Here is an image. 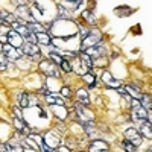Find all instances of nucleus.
<instances>
[{
  "instance_id": "obj_1",
  "label": "nucleus",
  "mask_w": 152,
  "mask_h": 152,
  "mask_svg": "<svg viewBox=\"0 0 152 152\" xmlns=\"http://www.w3.org/2000/svg\"><path fill=\"white\" fill-rule=\"evenodd\" d=\"M99 43H102V41H100V32L96 31V29H93V31H90V35L82 40L81 50H82V52H85L87 49H90L93 46H97Z\"/></svg>"
},
{
  "instance_id": "obj_2",
  "label": "nucleus",
  "mask_w": 152,
  "mask_h": 152,
  "mask_svg": "<svg viewBox=\"0 0 152 152\" xmlns=\"http://www.w3.org/2000/svg\"><path fill=\"white\" fill-rule=\"evenodd\" d=\"M40 70H41L44 75H47V76H52V78H58V76H59V69H58V66L53 64L50 59H44V61L40 62Z\"/></svg>"
},
{
  "instance_id": "obj_3",
  "label": "nucleus",
  "mask_w": 152,
  "mask_h": 152,
  "mask_svg": "<svg viewBox=\"0 0 152 152\" xmlns=\"http://www.w3.org/2000/svg\"><path fill=\"white\" fill-rule=\"evenodd\" d=\"M2 53L8 58V61H17V59H20L23 56L21 49H15V47H12L9 44L2 46Z\"/></svg>"
},
{
  "instance_id": "obj_4",
  "label": "nucleus",
  "mask_w": 152,
  "mask_h": 152,
  "mask_svg": "<svg viewBox=\"0 0 152 152\" xmlns=\"http://www.w3.org/2000/svg\"><path fill=\"white\" fill-rule=\"evenodd\" d=\"M125 137H126V140H128L129 143H132L135 148L140 146L142 142H143V137L140 135V132H138L137 129H134V128H128V129H126L125 131Z\"/></svg>"
},
{
  "instance_id": "obj_5",
  "label": "nucleus",
  "mask_w": 152,
  "mask_h": 152,
  "mask_svg": "<svg viewBox=\"0 0 152 152\" xmlns=\"http://www.w3.org/2000/svg\"><path fill=\"white\" fill-rule=\"evenodd\" d=\"M21 52L23 55H29L32 59H40V55H41L37 44H32V43H24L21 46Z\"/></svg>"
},
{
  "instance_id": "obj_6",
  "label": "nucleus",
  "mask_w": 152,
  "mask_h": 152,
  "mask_svg": "<svg viewBox=\"0 0 152 152\" xmlns=\"http://www.w3.org/2000/svg\"><path fill=\"white\" fill-rule=\"evenodd\" d=\"M8 43H9V46H12V47H15V49H20L21 46H23V38L15 32V31H8Z\"/></svg>"
},
{
  "instance_id": "obj_7",
  "label": "nucleus",
  "mask_w": 152,
  "mask_h": 152,
  "mask_svg": "<svg viewBox=\"0 0 152 152\" xmlns=\"http://www.w3.org/2000/svg\"><path fill=\"white\" fill-rule=\"evenodd\" d=\"M84 53H87L90 58H100V56L105 55V49H104L102 43H99L97 46H93V47H90V49H87Z\"/></svg>"
},
{
  "instance_id": "obj_8",
  "label": "nucleus",
  "mask_w": 152,
  "mask_h": 152,
  "mask_svg": "<svg viewBox=\"0 0 152 152\" xmlns=\"http://www.w3.org/2000/svg\"><path fill=\"white\" fill-rule=\"evenodd\" d=\"M110 146L104 140H93L88 146V152H100V151H107Z\"/></svg>"
},
{
  "instance_id": "obj_9",
  "label": "nucleus",
  "mask_w": 152,
  "mask_h": 152,
  "mask_svg": "<svg viewBox=\"0 0 152 152\" xmlns=\"http://www.w3.org/2000/svg\"><path fill=\"white\" fill-rule=\"evenodd\" d=\"M102 81H104V84H107L108 87H111V88H119L120 87V81L119 79H116L113 75H110L108 72H105L104 73V76H102Z\"/></svg>"
},
{
  "instance_id": "obj_10",
  "label": "nucleus",
  "mask_w": 152,
  "mask_h": 152,
  "mask_svg": "<svg viewBox=\"0 0 152 152\" xmlns=\"http://www.w3.org/2000/svg\"><path fill=\"white\" fill-rule=\"evenodd\" d=\"M76 97H78V102L84 107H88L90 105V97H88V93L87 90H84V88H81V90H78V93H76Z\"/></svg>"
},
{
  "instance_id": "obj_11",
  "label": "nucleus",
  "mask_w": 152,
  "mask_h": 152,
  "mask_svg": "<svg viewBox=\"0 0 152 152\" xmlns=\"http://www.w3.org/2000/svg\"><path fill=\"white\" fill-rule=\"evenodd\" d=\"M46 102L49 105H58V107H64V104H66L61 96H52V94L46 96Z\"/></svg>"
},
{
  "instance_id": "obj_12",
  "label": "nucleus",
  "mask_w": 152,
  "mask_h": 152,
  "mask_svg": "<svg viewBox=\"0 0 152 152\" xmlns=\"http://www.w3.org/2000/svg\"><path fill=\"white\" fill-rule=\"evenodd\" d=\"M82 126H84V131L87 132V135L88 137H94L96 135V132H97V128L94 126V123L93 122H82Z\"/></svg>"
},
{
  "instance_id": "obj_13",
  "label": "nucleus",
  "mask_w": 152,
  "mask_h": 152,
  "mask_svg": "<svg viewBox=\"0 0 152 152\" xmlns=\"http://www.w3.org/2000/svg\"><path fill=\"white\" fill-rule=\"evenodd\" d=\"M140 135L142 137H146L148 140H151L152 138V132H151V122H143L142 126H140Z\"/></svg>"
},
{
  "instance_id": "obj_14",
  "label": "nucleus",
  "mask_w": 152,
  "mask_h": 152,
  "mask_svg": "<svg viewBox=\"0 0 152 152\" xmlns=\"http://www.w3.org/2000/svg\"><path fill=\"white\" fill-rule=\"evenodd\" d=\"M26 28L31 31V32H34V34H43L46 29H44V26L41 23H37V21H32V23H26Z\"/></svg>"
},
{
  "instance_id": "obj_15",
  "label": "nucleus",
  "mask_w": 152,
  "mask_h": 152,
  "mask_svg": "<svg viewBox=\"0 0 152 152\" xmlns=\"http://www.w3.org/2000/svg\"><path fill=\"white\" fill-rule=\"evenodd\" d=\"M37 35V41L43 44V46H52V38H50L49 34L43 32V34H35Z\"/></svg>"
},
{
  "instance_id": "obj_16",
  "label": "nucleus",
  "mask_w": 152,
  "mask_h": 152,
  "mask_svg": "<svg viewBox=\"0 0 152 152\" xmlns=\"http://www.w3.org/2000/svg\"><path fill=\"white\" fill-rule=\"evenodd\" d=\"M17 99H18V105L21 108H28L29 107V94L28 93H24V91L17 93Z\"/></svg>"
},
{
  "instance_id": "obj_17",
  "label": "nucleus",
  "mask_w": 152,
  "mask_h": 152,
  "mask_svg": "<svg viewBox=\"0 0 152 152\" xmlns=\"http://www.w3.org/2000/svg\"><path fill=\"white\" fill-rule=\"evenodd\" d=\"M81 56V62H82V67L85 69V70H91V67H93V61H91V58L88 56L87 53H81L79 55Z\"/></svg>"
},
{
  "instance_id": "obj_18",
  "label": "nucleus",
  "mask_w": 152,
  "mask_h": 152,
  "mask_svg": "<svg viewBox=\"0 0 152 152\" xmlns=\"http://www.w3.org/2000/svg\"><path fill=\"white\" fill-rule=\"evenodd\" d=\"M126 93H129L131 96H132V99H138V97H142V93H140V90H138V87H135V85H126Z\"/></svg>"
},
{
  "instance_id": "obj_19",
  "label": "nucleus",
  "mask_w": 152,
  "mask_h": 152,
  "mask_svg": "<svg viewBox=\"0 0 152 152\" xmlns=\"http://www.w3.org/2000/svg\"><path fill=\"white\" fill-rule=\"evenodd\" d=\"M49 59L53 62V64H56V66H59L61 64V61L64 59L61 56V53H58V52H55V50H50L49 52Z\"/></svg>"
},
{
  "instance_id": "obj_20",
  "label": "nucleus",
  "mask_w": 152,
  "mask_h": 152,
  "mask_svg": "<svg viewBox=\"0 0 152 152\" xmlns=\"http://www.w3.org/2000/svg\"><path fill=\"white\" fill-rule=\"evenodd\" d=\"M140 99H142L140 100V107L148 110V111H151V96L149 94H142Z\"/></svg>"
},
{
  "instance_id": "obj_21",
  "label": "nucleus",
  "mask_w": 152,
  "mask_h": 152,
  "mask_svg": "<svg viewBox=\"0 0 152 152\" xmlns=\"http://www.w3.org/2000/svg\"><path fill=\"white\" fill-rule=\"evenodd\" d=\"M58 11H59V14H61V20H70L72 18V14L66 9V6L64 5H58Z\"/></svg>"
},
{
  "instance_id": "obj_22",
  "label": "nucleus",
  "mask_w": 152,
  "mask_h": 152,
  "mask_svg": "<svg viewBox=\"0 0 152 152\" xmlns=\"http://www.w3.org/2000/svg\"><path fill=\"white\" fill-rule=\"evenodd\" d=\"M82 18L87 20L90 24H96V17L93 15L91 11H84V12H82Z\"/></svg>"
},
{
  "instance_id": "obj_23",
  "label": "nucleus",
  "mask_w": 152,
  "mask_h": 152,
  "mask_svg": "<svg viewBox=\"0 0 152 152\" xmlns=\"http://www.w3.org/2000/svg\"><path fill=\"white\" fill-rule=\"evenodd\" d=\"M84 81L90 85V87H94V85L99 84V81H94V76H93L91 73H85V75H84Z\"/></svg>"
},
{
  "instance_id": "obj_24",
  "label": "nucleus",
  "mask_w": 152,
  "mask_h": 152,
  "mask_svg": "<svg viewBox=\"0 0 152 152\" xmlns=\"http://www.w3.org/2000/svg\"><path fill=\"white\" fill-rule=\"evenodd\" d=\"M52 111L56 114L59 119H64V117H66V114H67V111L64 110V107H61V110H59L58 105H52Z\"/></svg>"
},
{
  "instance_id": "obj_25",
  "label": "nucleus",
  "mask_w": 152,
  "mask_h": 152,
  "mask_svg": "<svg viewBox=\"0 0 152 152\" xmlns=\"http://www.w3.org/2000/svg\"><path fill=\"white\" fill-rule=\"evenodd\" d=\"M122 148H123L125 152H137V148L132 143H129L128 140H123L122 142Z\"/></svg>"
},
{
  "instance_id": "obj_26",
  "label": "nucleus",
  "mask_w": 152,
  "mask_h": 152,
  "mask_svg": "<svg viewBox=\"0 0 152 152\" xmlns=\"http://www.w3.org/2000/svg\"><path fill=\"white\" fill-rule=\"evenodd\" d=\"M59 66H61V70H62V72H66V73H70V72L73 70L72 66H70V62H69L67 59H62Z\"/></svg>"
},
{
  "instance_id": "obj_27",
  "label": "nucleus",
  "mask_w": 152,
  "mask_h": 152,
  "mask_svg": "<svg viewBox=\"0 0 152 152\" xmlns=\"http://www.w3.org/2000/svg\"><path fill=\"white\" fill-rule=\"evenodd\" d=\"M6 67H8V58L3 53H0V70H6Z\"/></svg>"
},
{
  "instance_id": "obj_28",
  "label": "nucleus",
  "mask_w": 152,
  "mask_h": 152,
  "mask_svg": "<svg viewBox=\"0 0 152 152\" xmlns=\"http://www.w3.org/2000/svg\"><path fill=\"white\" fill-rule=\"evenodd\" d=\"M84 2H62L61 5H70L69 8H73V9H78L79 5H82Z\"/></svg>"
},
{
  "instance_id": "obj_29",
  "label": "nucleus",
  "mask_w": 152,
  "mask_h": 152,
  "mask_svg": "<svg viewBox=\"0 0 152 152\" xmlns=\"http://www.w3.org/2000/svg\"><path fill=\"white\" fill-rule=\"evenodd\" d=\"M78 29H79V34H81V37H82V40H84V38H87L88 35H90V31L85 29V28H82V26H78Z\"/></svg>"
},
{
  "instance_id": "obj_30",
  "label": "nucleus",
  "mask_w": 152,
  "mask_h": 152,
  "mask_svg": "<svg viewBox=\"0 0 152 152\" xmlns=\"http://www.w3.org/2000/svg\"><path fill=\"white\" fill-rule=\"evenodd\" d=\"M61 94L64 96V97H70V96H72L70 88H69V87H62V88H61Z\"/></svg>"
},
{
  "instance_id": "obj_31",
  "label": "nucleus",
  "mask_w": 152,
  "mask_h": 152,
  "mask_svg": "<svg viewBox=\"0 0 152 152\" xmlns=\"http://www.w3.org/2000/svg\"><path fill=\"white\" fill-rule=\"evenodd\" d=\"M12 110H14V113H15V117H17V119H23V117H21V111H20V108H18V107H14Z\"/></svg>"
},
{
  "instance_id": "obj_32",
  "label": "nucleus",
  "mask_w": 152,
  "mask_h": 152,
  "mask_svg": "<svg viewBox=\"0 0 152 152\" xmlns=\"http://www.w3.org/2000/svg\"><path fill=\"white\" fill-rule=\"evenodd\" d=\"M131 105H132V108L140 107V100H138V99H131Z\"/></svg>"
},
{
  "instance_id": "obj_33",
  "label": "nucleus",
  "mask_w": 152,
  "mask_h": 152,
  "mask_svg": "<svg viewBox=\"0 0 152 152\" xmlns=\"http://www.w3.org/2000/svg\"><path fill=\"white\" fill-rule=\"evenodd\" d=\"M56 152H70V149H69L67 146H59Z\"/></svg>"
},
{
  "instance_id": "obj_34",
  "label": "nucleus",
  "mask_w": 152,
  "mask_h": 152,
  "mask_svg": "<svg viewBox=\"0 0 152 152\" xmlns=\"http://www.w3.org/2000/svg\"><path fill=\"white\" fill-rule=\"evenodd\" d=\"M56 129H58V131H61V132H66V125H64V123L58 125V126H56Z\"/></svg>"
},
{
  "instance_id": "obj_35",
  "label": "nucleus",
  "mask_w": 152,
  "mask_h": 152,
  "mask_svg": "<svg viewBox=\"0 0 152 152\" xmlns=\"http://www.w3.org/2000/svg\"><path fill=\"white\" fill-rule=\"evenodd\" d=\"M40 93H43V94H46V96H49V94H50V90H47V88H46V87H43V88H41V90H40Z\"/></svg>"
},
{
  "instance_id": "obj_36",
  "label": "nucleus",
  "mask_w": 152,
  "mask_h": 152,
  "mask_svg": "<svg viewBox=\"0 0 152 152\" xmlns=\"http://www.w3.org/2000/svg\"><path fill=\"white\" fill-rule=\"evenodd\" d=\"M148 152H152V149H151V148H149V149H148Z\"/></svg>"
},
{
  "instance_id": "obj_37",
  "label": "nucleus",
  "mask_w": 152,
  "mask_h": 152,
  "mask_svg": "<svg viewBox=\"0 0 152 152\" xmlns=\"http://www.w3.org/2000/svg\"><path fill=\"white\" fill-rule=\"evenodd\" d=\"M76 152H84V151H76Z\"/></svg>"
},
{
  "instance_id": "obj_38",
  "label": "nucleus",
  "mask_w": 152,
  "mask_h": 152,
  "mask_svg": "<svg viewBox=\"0 0 152 152\" xmlns=\"http://www.w3.org/2000/svg\"><path fill=\"white\" fill-rule=\"evenodd\" d=\"M0 50H2V44H0Z\"/></svg>"
}]
</instances>
